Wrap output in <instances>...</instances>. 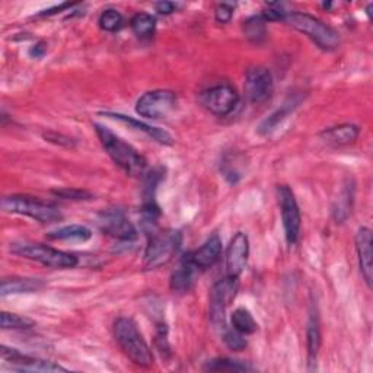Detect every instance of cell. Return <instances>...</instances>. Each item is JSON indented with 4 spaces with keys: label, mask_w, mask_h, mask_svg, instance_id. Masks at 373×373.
<instances>
[{
    "label": "cell",
    "mask_w": 373,
    "mask_h": 373,
    "mask_svg": "<svg viewBox=\"0 0 373 373\" xmlns=\"http://www.w3.org/2000/svg\"><path fill=\"white\" fill-rule=\"evenodd\" d=\"M97 134L102 143V148L108 153V156L119 165L127 175L130 177H141L146 174L148 162L143 158L131 145L124 141L117 134H114L104 126L95 124Z\"/></svg>",
    "instance_id": "6da1fadb"
},
{
    "label": "cell",
    "mask_w": 373,
    "mask_h": 373,
    "mask_svg": "<svg viewBox=\"0 0 373 373\" xmlns=\"http://www.w3.org/2000/svg\"><path fill=\"white\" fill-rule=\"evenodd\" d=\"M114 337H116V341L119 342L123 353L134 364L140 367L153 366V353L133 320L124 317L119 318L114 324Z\"/></svg>",
    "instance_id": "7a4b0ae2"
},
{
    "label": "cell",
    "mask_w": 373,
    "mask_h": 373,
    "mask_svg": "<svg viewBox=\"0 0 373 373\" xmlns=\"http://www.w3.org/2000/svg\"><path fill=\"white\" fill-rule=\"evenodd\" d=\"M284 22L289 23L293 30L306 36L309 40H312L320 48L325 51H333L340 45V34L334 28L328 26L325 22L309 13L291 12L286 16Z\"/></svg>",
    "instance_id": "3957f363"
},
{
    "label": "cell",
    "mask_w": 373,
    "mask_h": 373,
    "mask_svg": "<svg viewBox=\"0 0 373 373\" xmlns=\"http://www.w3.org/2000/svg\"><path fill=\"white\" fill-rule=\"evenodd\" d=\"M2 209L6 213L22 215L40 223H55L63 219L60 209L55 205L30 195H8L2 200Z\"/></svg>",
    "instance_id": "277c9868"
},
{
    "label": "cell",
    "mask_w": 373,
    "mask_h": 373,
    "mask_svg": "<svg viewBox=\"0 0 373 373\" xmlns=\"http://www.w3.org/2000/svg\"><path fill=\"white\" fill-rule=\"evenodd\" d=\"M11 251L15 255L37 261L50 269H75L79 264L77 256L43 244H30V242L12 244Z\"/></svg>",
    "instance_id": "5b68a950"
},
{
    "label": "cell",
    "mask_w": 373,
    "mask_h": 373,
    "mask_svg": "<svg viewBox=\"0 0 373 373\" xmlns=\"http://www.w3.org/2000/svg\"><path fill=\"white\" fill-rule=\"evenodd\" d=\"M145 251V269L156 270L172 260L183 244L180 231H156L152 234Z\"/></svg>",
    "instance_id": "8992f818"
},
{
    "label": "cell",
    "mask_w": 373,
    "mask_h": 373,
    "mask_svg": "<svg viewBox=\"0 0 373 373\" xmlns=\"http://www.w3.org/2000/svg\"><path fill=\"white\" fill-rule=\"evenodd\" d=\"M177 95L175 92L168 90H156L143 94L136 102V112L139 116L159 120L168 117L169 114L175 109Z\"/></svg>",
    "instance_id": "52a82bcc"
},
{
    "label": "cell",
    "mask_w": 373,
    "mask_h": 373,
    "mask_svg": "<svg viewBox=\"0 0 373 373\" xmlns=\"http://www.w3.org/2000/svg\"><path fill=\"white\" fill-rule=\"evenodd\" d=\"M277 198H279V205H280V210H281L286 241H288L289 245H293L299 239L301 225H302L299 206L296 203L293 191L288 185H279L277 187Z\"/></svg>",
    "instance_id": "ba28073f"
},
{
    "label": "cell",
    "mask_w": 373,
    "mask_h": 373,
    "mask_svg": "<svg viewBox=\"0 0 373 373\" xmlns=\"http://www.w3.org/2000/svg\"><path fill=\"white\" fill-rule=\"evenodd\" d=\"M238 279L237 277H225L213 284L209 295V315L210 321L215 325H223L226 309L238 292Z\"/></svg>",
    "instance_id": "9c48e42d"
},
{
    "label": "cell",
    "mask_w": 373,
    "mask_h": 373,
    "mask_svg": "<svg viewBox=\"0 0 373 373\" xmlns=\"http://www.w3.org/2000/svg\"><path fill=\"white\" fill-rule=\"evenodd\" d=\"M200 102L215 116L225 117L237 108L239 95L231 85L223 83L212 86L207 91L200 94Z\"/></svg>",
    "instance_id": "30bf717a"
},
{
    "label": "cell",
    "mask_w": 373,
    "mask_h": 373,
    "mask_svg": "<svg viewBox=\"0 0 373 373\" xmlns=\"http://www.w3.org/2000/svg\"><path fill=\"white\" fill-rule=\"evenodd\" d=\"M98 225L102 232L116 239L130 242L137 238L136 227L120 209H108L101 212L98 216Z\"/></svg>",
    "instance_id": "8fae6325"
},
{
    "label": "cell",
    "mask_w": 373,
    "mask_h": 373,
    "mask_svg": "<svg viewBox=\"0 0 373 373\" xmlns=\"http://www.w3.org/2000/svg\"><path fill=\"white\" fill-rule=\"evenodd\" d=\"M245 95L252 104L267 102L274 91L273 76L269 69L256 66L247 72L245 77Z\"/></svg>",
    "instance_id": "7c38bea8"
},
{
    "label": "cell",
    "mask_w": 373,
    "mask_h": 373,
    "mask_svg": "<svg viewBox=\"0 0 373 373\" xmlns=\"http://www.w3.org/2000/svg\"><path fill=\"white\" fill-rule=\"evenodd\" d=\"M2 359L18 372H67V369L60 364L22 355L15 349H8L6 346H2Z\"/></svg>",
    "instance_id": "4fadbf2b"
},
{
    "label": "cell",
    "mask_w": 373,
    "mask_h": 373,
    "mask_svg": "<svg viewBox=\"0 0 373 373\" xmlns=\"http://www.w3.org/2000/svg\"><path fill=\"white\" fill-rule=\"evenodd\" d=\"M249 255V241L244 232L235 234L226 249V273L229 277H237L242 274L247 267Z\"/></svg>",
    "instance_id": "5bb4252c"
},
{
    "label": "cell",
    "mask_w": 373,
    "mask_h": 373,
    "mask_svg": "<svg viewBox=\"0 0 373 373\" xmlns=\"http://www.w3.org/2000/svg\"><path fill=\"white\" fill-rule=\"evenodd\" d=\"M372 231L369 227H360L356 234V251L359 256V266L362 276L367 284V288L372 289L373 280V251H372Z\"/></svg>",
    "instance_id": "9a60e30c"
},
{
    "label": "cell",
    "mask_w": 373,
    "mask_h": 373,
    "mask_svg": "<svg viewBox=\"0 0 373 373\" xmlns=\"http://www.w3.org/2000/svg\"><path fill=\"white\" fill-rule=\"evenodd\" d=\"M220 254H222V239L217 234H215L197 251L190 252V256L197 269L206 270L219 261Z\"/></svg>",
    "instance_id": "2e32d148"
},
{
    "label": "cell",
    "mask_w": 373,
    "mask_h": 373,
    "mask_svg": "<svg viewBox=\"0 0 373 373\" xmlns=\"http://www.w3.org/2000/svg\"><path fill=\"white\" fill-rule=\"evenodd\" d=\"M104 116L111 119V120H116V121H120L126 126H129L130 129H134V130H139V131H143L145 134H148L149 137H152L155 141L161 143V145H172L174 143V139H172V136L162 130V129H158V127H153L151 124H146L143 123L140 120H136L133 117H127L124 116V114H116V112H104Z\"/></svg>",
    "instance_id": "e0dca14e"
},
{
    "label": "cell",
    "mask_w": 373,
    "mask_h": 373,
    "mask_svg": "<svg viewBox=\"0 0 373 373\" xmlns=\"http://www.w3.org/2000/svg\"><path fill=\"white\" fill-rule=\"evenodd\" d=\"M360 134V129L356 124H340L335 127L325 129L321 131L320 137L330 146L341 148V146H349L357 140Z\"/></svg>",
    "instance_id": "ac0fdd59"
},
{
    "label": "cell",
    "mask_w": 373,
    "mask_h": 373,
    "mask_svg": "<svg viewBox=\"0 0 373 373\" xmlns=\"http://www.w3.org/2000/svg\"><path fill=\"white\" fill-rule=\"evenodd\" d=\"M195 270H197V267L191 261L190 254H187L183 258L180 267L171 276V289L175 291V292L190 291L194 284Z\"/></svg>",
    "instance_id": "d6986e66"
},
{
    "label": "cell",
    "mask_w": 373,
    "mask_h": 373,
    "mask_svg": "<svg viewBox=\"0 0 373 373\" xmlns=\"http://www.w3.org/2000/svg\"><path fill=\"white\" fill-rule=\"evenodd\" d=\"M92 238V231L83 225H67L55 229L47 234V239L51 241H70V242H86Z\"/></svg>",
    "instance_id": "ffe728a7"
},
{
    "label": "cell",
    "mask_w": 373,
    "mask_h": 373,
    "mask_svg": "<svg viewBox=\"0 0 373 373\" xmlns=\"http://www.w3.org/2000/svg\"><path fill=\"white\" fill-rule=\"evenodd\" d=\"M43 286L44 283L38 279H11V280L2 281V289H0V293H2V296L34 293V292H38Z\"/></svg>",
    "instance_id": "44dd1931"
},
{
    "label": "cell",
    "mask_w": 373,
    "mask_h": 373,
    "mask_svg": "<svg viewBox=\"0 0 373 373\" xmlns=\"http://www.w3.org/2000/svg\"><path fill=\"white\" fill-rule=\"evenodd\" d=\"M306 341H308V359L312 364L317 360L320 347H321V328H320V318L318 313L315 310H310L309 313V321L306 328Z\"/></svg>",
    "instance_id": "7402d4cb"
},
{
    "label": "cell",
    "mask_w": 373,
    "mask_h": 373,
    "mask_svg": "<svg viewBox=\"0 0 373 373\" xmlns=\"http://www.w3.org/2000/svg\"><path fill=\"white\" fill-rule=\"evenodd\" d=\"M298 104H299V101H295V99H291L289 102H284L279 109H276L273 114H270V116L260 124V127H258V133L270 134L271 131H274L279 127V124L298 107Z\"/></svg>",
    "instance_id": "603a6c76"
},
{
    "label": "cell",
    "mask_w": 373,
    "mask_h": 373,
    "mask_svg": "<svg viewBox=\"0 0 373 373\" xmlns=\"http://www.w3.org/2000/svg\"><path fill=\"white\" fill-rule=\"evenodd\" d=\"M244 36L248 41L258 44L266 40L267 37V26L263 16H251L242 25Z\"/></svg>",
    "instance_id": "cb8c5ba5"
},
{
    "label": "cell",
    "mask_w": 373,
    "mask_h": 373,
    "mask_svg": "<svg viewBox=\"0 0 373 373\" xmlns=\"http://www.w3.org/2000/svg\"><path fill=\"white\" fill-rule=\"evenodd\" d=\"M133 33L140 38H149L155 34L156 30V19L151 13H137L133 16L131 22Z\"/></svg>",
    "instance_id": "d4e9b609"
},
{
    "label": "cell",
    "mask_w": 373,
    "mask_h": 373,
    "mask_svg": "<svg viewBox=\"0 0 373 373\" xmlns=\"http://www.w3.org/2000/svg\"><path fill=\"white\" fill-rule=\"evenodd\" d=\"M231 321H232V327L245 335L254 334L258 330L256 321L254 320L252 313L247 308L235 309L231 317Z\"/></svg>",
    "instance_id": "484cf974"
},
{
    "label": "cell",
    "mask_w": 373,
    "mask_h": 373,
    "mask_svg": "<svg viewBox=\"0 0 373 373\" xmlns=\"http://www.w3.org/2000/svg\"><path fill=\"white\" fill-rule=\"evenodd\" d=\"M353 193H355L353 185H346V188L341 191L338 202L334 206V219L337 220V223H342L349 217V215L352 212Z\"/></svg>",
    "instance_id": "4316f807"
},
{
    "label": "cell",
    "mask_w": 373,
    "mask_h": 373,
    "mask_svg": "<svg viewBox=\"0 0 373 373\" xmlns=\"http://www.w3.org/2000/svg\"><path fill=\"white\" fill-rule=\"evenodd\" d=\"M123 15L116 11V9H107L101 13L99 19H98V23L101 26V30L107 31V33H116L119 31L120 28L123 26Z\"/></svg>",
    "instance_id": "83f0119b"
},
{
    "label": "cell",
    "mask_w": 373,
    "mask_h": 373,
    "mask_svg": "<svg viewBox=\"0 0 373 373\" xmlns=\"http://www.w3.org/2000/svg\"><path fill=\"white\" fill-rule=\"evenodd\" d=\"M0 325L4 330H26L34 327V321L16 313L2 312L0 313Z\"/></svg>",
    "instance_id": "f1b7e54d"
},
{
    "label": "cell",
    "mask_w": 373,
    "mask_h": 373,
    "mask_svg": "<svg viewBox=\"0 0 373 373\" xmlns=\"http://www.w3.org/2000/svg\"><path fill=\"white\" fill-rule=\"evenodd\" d=\"M205 369L210 372H245L249 367L241 362L231 359H215L209 362Z\"/></svg>",
    "instance_id": "f546056e"
},
{
    "label": "cell",
    "mask_w": 373,
    "mask_h": 373,
    "mask_svg": "<svg viewBox=\"0 0 373 373\" xmlns=\"http://www.w3.org/2000/svg\"><path fill=\"white\" fill-rule=\"evenodd\" d=\"M223 341L226 346L234 352H242L247 347L245 334L237 331L234 327L231 330H226L223 334Z\"/></svg>",
    "instance_id": "4dcf8cb0"
},
{
    "label": "cell",
    "mask_w": 373,
    "mask_h": 373,
    "mask_svg": "<svg viewBox=\"0 0 373 373\" xmlns=\"http://www.w3.org/2000/svg\"><path fill=\"white\" fill-rule=\"evenodd\" d=\"M291 12L284 9V4H269L267 9L263 12L264 21H284Z\"/></svg>",
    "instance_id": "1f68e13d"
},
{
    "label": "cell",
    "mask_w": 373,
    "mask_h": 373,
    "mask_svg": "<svg viewBox=\"0 0 373 373\" xmlns=\"http://www.w3.org/2000/svg\"><path fill=\"white\" fill-rule=\"evenodd\" d=\"M155 344L158 350L162 355H169L171 347H169V341H168V327L166 324H158L156 327V335H155Z\"/></svg>",
    "instance_id": "d6a6232c"
},
{
    "label": "cell",
    "mask_w": 373,
    "mask_h": 373,
    "mask_svg": "<svg viewBox=\"0 0 373 373\" xmlns=\"http://www.w3.org/2000/svg\"><path fill=\"white\" fill-rule=\"evenodd\" d=\"M57 197H62L66 200H90L92 198V194L85 191V190H77V188H62V190H54L53 191Z\"/></svg>",
    "instance_id": "836d02e7"
},
{
    "label": "cell",
    "mask_w": 373,
    "mask_h": 373,
    "mask_svg": "<svg viewBox=\"0 0 373 373\" xmlns=\"http://www.w3.org/2000/svg\"><path fill=\"white\" fill-rule=\"evenodd\" d=\"M215 15H216L217 22H220V23L231 22V19L234 16V6L229 5V4H219L216 6Z\"/></svg>",
    "instance_id": "e575fe53"
},
{
    "label": "cell",
    "mask_w": 373,
    "mask_h": 373,
    "mask_svg": "<svg viewBox=\"0 0 373 373\" xmlns=\"http://www.w3.org/2000/svg\"><path fill=\"white\" fill-rule=\"evenodd\" d=\"M155 9L161 15H171V13L175 12L177 5L172 4V2H159V4H155Z\"/></svg>",
    "instance_id": "d590c367"
},
{
    "label": "cell",
    "mask_w": 373,
    "mask_h": 373,
    "mask_svg": "<svg viewBox=\"0 0 373 373\" xmlns=\"http://www.w3.org/2000/svg\"><path fill=\"white\" fill-rule=\"evenodd\" d=\"M45 53H47V45H45V43H43V41H40V43H37L34 47H31V50H30V55L33 57V59H43V57L45 55Z\"/></svg>",
    "instance_id": "8d00e7d4"
},
{
    "label": "cell",
    "mask_w": 373,
    "mask_h": 373,
    "mask_svg": "<svg viewBox=\"0 0 373 373\" xmlns=\"http://www.w3.org/2000/svg\"><path fill=\"white\" fill-rule=\"evenodd\" d=\"M73 6V4H62V5H59V6H54V8H51V9H48V11H44V12H41L40 13V16H47V15H54V13H57V11H65V9H67V8H72Z\"/></svg>",
    "instance_id": "74e56055"
}]
</instances>
